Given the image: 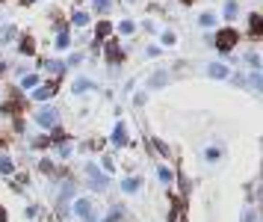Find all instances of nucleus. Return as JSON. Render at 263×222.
<instances>
[{
	"mask_svg": "<svg viewBox=\"0 0 263 222\" xmlns=\"http://www.w3.org/2000/svg\"><path fill=\"white\" fill-rule=\"evenodd\" d=\"M234 42H240V36H237V30H231V27L219 30V33H216V39H210V45H216L219 51H231Z\"/></svg>",
	"mask_w": 263,
	"mask_h": 222,
	"instance_id": "nucleus-1",
	"label": "nucleus"
},
{
	"mask_svg": "<svg viewBox=\"0 0 263 222\" xmlns=\"http://www.w3.org/2000/svg\"><path fill=\"white\" fill-rule=\"evenodd\" d=\"M86 178H89V187L92 190H106L109 187V175H104L95 163H86Z\"/></svg>",
	"mask_w": 263,
	"mask_h": 222,
	"instance_id": "nucleus-2",
	"label": "nucleus"
},
{
	"mask_svg": "<svg viewBox=\"0 0 263 222\" xmlns=\"http://www.w3.org/2000/svg\"><path fill=\"white\" fill-rule=\"evenodd\" d=\"M35 122H39L42 128H53L59 122V110L56 107H42L39 113H35Z\"/></svg>",
	"mask_w": 263,
	"mask_h": 222,
	"instance_id": "nucleus-3",
	"label": "nucleus"
},
{
	"mask_svg": "<svg viewBox=\"0 0 263 222\" xmlns=\"http://www.w3.org/2000/svg\"><path fill=\"white\" fill-rule=\"evenodd\" d=\"M74 213H77L80 219H86V222H95V207H92L89 199H77V202H74Z\"/></svg>",
	"mask_w": 263,
	"mask_h": 222,
	"instance_id": "nucleus-4",
	"label": "nucleus"
},
{
	"mask_svg": "<svg viewBox=\"0 0 263 222\" xmlns=\"http://www.w3.org/2000/svg\"><path fill=\"white\" fill-rule=\"evenodd\" d=\"M53 95H56V83H42L39 89L33 92L35 101H48V98H53Z\"/></svg>",
	"mask_w": 263,
	"mask_h": 222,
	"instance_id": "nucleus-5",
	"label": "nucleus"
},
{
	"mask_svg": "<svg viewBox=\"0 0 263 222\" xmlns=\"http://www.w3.org/2000/svg\"><path fill=\"white\" fill-rule=\"evenodd\" d=\"M74 95H83V92H89V89H95V83L92 80H86V77H77V80H74Z\"/></svg>",
	"mask_w": 263,
	"mask_h": 222,
	"instance_id": "nucleus-6",
	"label": "nucleus"
},
{
	"mask_svg": "<svg viewBox=\"0 0 263 222\" xmlns=\"http://www.w3.org/2000/svg\"><path fill=\"white\" fill-rule=\"evenodd\" d=\"M166 80H169V74L166 71H157L151 80H148V89H160V86H166Z\"/></svg>",
	"mask_w": 263,
	"mask_h": 222,
	"instance_id": "nucleus-7",
	"label": "nucleus"
},
{
	"mask_svg": "<svg viewBox=\"0 0 263 222\" xmlns=\"http://www.w3.org/2000/svg\"><path fill=\"white\" fill-rule=\"evenodd\" d=\"M139 187H142V178H124V181H122V190H124V193H136Z\"/></svg>",
	"mask_w": 263,
	"mask_h": 222,
	"instance_id": "nucleus-8",
	"label": "nucleus"
},
{
	"mask_svg": "<svg viewBox=\"0 0 263 222\" xmlns=\"http://www.w3.org/2000/svg\"><path fill=\"white\" fill-rule=\"evenodd\" d=\"M112 142H116V145H124L127 142V128L124 125H116V130H112Z\"/></svg>",
	"mask_w": 263,
	"mask_h": 222,
	"instance_id": "nucleus-9",
	"label": "nucleus"
},
{
	"mask_svg": "<svg viewBox=\"0 0 263 222\" xmlns=\"http://www.w3.org/2000/svg\"><path fill=\"white\" fill-rule=\"evenodd\" d=\"M207 74H210V77H216V80H222V77H228V68L219 65V62H213V65L207 68Z\"/></svg>",
	"mask_w": 263,
	"mask_h": 222,
	"instance_id": "nucleus-10",
	"label": "nucleus"
},
{
	"mask_svg": "<svg viewBox=\"0 0 263 222\" xmlns=\"http://www.w3.org/2000/svg\"><path fill=\"white\" fill-rule=\"evenodd\" d=\"M251 21H248V30H251V36H260V30H263V18L254 12V15H248Z\"/></svg>",
	"mask_w": 263,
	"mask_h": 222,
	"instance_id": "nucleus-11",
	"label": "nucleus"
},
{
	"mask_svg": "<svg viewBox=\"0 0 263 222\" xmlns=\"http://www.w3.org/2000/svg\"><path fill=\"white\" fill-rule=\"evenodd\" d=\"M71 193H74V184H71V181H68V184H65V187H62V193H59V199H56V204H59V207H62V204H65V202H68V199H71Z\"/></svg>",
	"mask_w": 263,
	"mask_h": 222,
	"instance_id": "nucleus-12",
	"label": "nucleus"
},
{
	"mask_svg": "<svg viewBox=\"0 0 263 222\" xmlns=\"http://www.w3.org/2000/svg\"><path fill=\"white\" fill-rule=\"evenodd\" d=\"M119 56H122L119 45H116V42H109V45H106V59H109V62H119Z\"/></svg>",
	"mask_w": 263,
	"mask_h": 222,
	"instance_id": "nucleus-13",
	"label": "nucleus"
},
{
	"mask_svg": "<svg viewBox=\"0 0 263 222\" xmlns=\"http://www.w3.org/2000/svg\"><path fill=\"white\" fill-rule=\"evenodd\" d=\"M157 175H160V181H163V184H172V181H175V172H172L169 166H160V169H157Z\"/></svg>",
	"mask_w": 263,
	"mask_h": 222,
	"instance_id": "nucleus-14",
	"label": "nucleus"
},
{
	"mask_svg": "<svg viewBox=\"0 0 263 222\" xmlns=\"http://www.w3.org/2000/svg\"><path fill=\"white\" fill-rule=\"evenodd\" d=\"M0 172H3V175H15V163L9 157H0Z\"/></svg>",
	"mask_w": 263,
	"mask_h": 222,
	"instance_id": "nucleus-15",
	"label": "nucleus"
},
{
	"mask_svg": "<svg viewBox=\"0 0 263 222\" xmlns=\"http://www.w3.org/2000/svg\"><path fill=\"white\" fill-rule=\"evenodd\" d=\"M21 86H24V89H33V86H39V77H35V74H24Z\"/></svg>",
	"mask_w": 263,
	"mask_h": 222,
	"instance_id": "nucleus-16",
	"label": "nucleus"
},
{
	"mask_svg": "<svg viewBox=\"0 0 263 222\" xmlns=\"http://www.w3.org/2000/svg\"><path fill=\"white\" fill-rule=\"evenodd\" d=\"M109 30H112V24H109V21H101V24H98V39H106Z\"/></svg>",
	"mask_w": 263,
	"mask_h": 222,
	"instance_id": "nucleus-17",
	"label": "nucleus"
},
{
	"mask_svg": "<svg viewBox=\"0 0 263 222\" xmlns=\"http://www.w3.org/2000/svg\"><path fill=\"white\" fill-rule=\"evenodd\" d=\"M219 157H222V148H216V145H210V148H207V160H210V163H216Z\"/></svg>",
	"mask_w": 263,
	"mask_h": 222,
	"instance_id": "nucleus-18",
	"label": "nucleus"
},
{
	"mask_svg": "<svg viewBox=\"0 0 263 222\" xmlns=\"http://www.w3.org/2000/svg\"><path fill=\"white\" fill-rule=\"evenodd\" d=\"M237 15V0H228L225 3V18H234Z\"/></svg>",
	"mask_w": 263,
	"mask_h": 222,
	"instance_id": "nucleus-19",
	"label": "nucleus"
},
{
	"mask_svg": "<svg viewBox=\"0 0 263 222\" xmlns=\"http://www.w3.org/2000/svg\"><path fill=\"white\" fill-rule=\"evenodd\" d=\"M74 24H77V27H86V24H89V15H86V12H74Z\"/></svg>",
	"mask_w": 263,
	"mask_h": 222,
	"instance_id": "nucleus-20",
	"label": "nucleus"
},
{
	"mask_svg": "<svg viewBox=\"0 0 263 222\" xmlns=\"http://www.w3.org/2000/svg\"><path fill=\"white\" fill-rule=\"evenodd\" d=\"M33 51H35L33 39H21V54H33Z\"/></svg>",
	"mask_w": 263,
	"mask_h": 222,
	"instance_id": "nucleus-21",
	"label": "nucleus"
},
{
	"mask_svg": "<svg viewBox=\"0 0 263 222\" xmlns=\"http://www.w3.org/2000/svg\"><path fill=\"white\" fill-rule=\"evenodd\" d=\"M92 6H95L98 12H106V9H109V0H92Z\"/></svg>",
	"mask_w": 263,
	"mask_h": 222,
	"instance_id": "nucleus-22",
	"label": "nucleus"
},
{
	"mask_svg": "<svg viewBox=\"0 0 263 222\" xmlns=\"http://www.w3.org/2000/svg\"><path fill=\"white\" fill-rule=\"evenodd\" d=\"M56 48H59V51L68 48V33H59V36H56Z\"/></svg>",
	"mask_w": 263,
	"mask_h": 222,
	"instance_id": "nucleus-23",
	"label": "nucleus"
},
{
	"mask_svg": "<svg viewBox=\"0 0 263 222\" xmlns=\"http://www.w3.org/2000/svg\"><path fill=\"white\" fill-rule=\"evenodd\" d=\"M12 36H15V27H6L3 33H0V42H9V39H12Z\"/></svg>",
	"mask_w": 263,
	"mask_h": 222,
	"instance_id": "nucleus-24",
	"label": "nucleus"
},
{
	"mask_svg": "<svg viewBox=\"0 0 263 222\" xmlns=\"http://www.w3.org/2000/svg\"><path fill=\"white\" fill-rule=\"evenodd\" d=\"M213 24H216V18H213L210 12H204V15H201V27H213Z\"/></svg>",
	"mask_w": 263,
	"mask_h": 222,
	"instance_id": "nucleus-25",
	"label": "nucleus"
},
{
	"mask_svg": "<svg viewBox=\"0 0 263 222\" xmlns=\"http://www.w3.org/2000/svg\"><path fill=\"white\" fill-rule=\"evenodd\" d=\"M119 33L130 36V33H133V24H130V21H122V24H119Z\"/></svg>",
	"mask_w": 263,
	"mask_h": 222,
	"instance_id": "nucleus-26",
	"label": "nucleus"
},
{
	"mask_svg": "<svg viewBox=\"0 0 263 222\" xmlns=\"http://www.w3.org/2000/svg\"><path fill=\"white\" fill-rule=\"evenodd\" d=\"M243 222H257V213H254V207H248V210L243 213Z\"/></svg>",
	"mask_w": 263,
	"mask_h": 222,
	"instance_id": "nucleus-27",
	"label": "nucleus"
},
{
	"mask_svg": "<svg viewBox=\"0 0 263 222\" xmlns=\"http://www.w3.org/2000/svg\"><path fill=\"white\" fill-rule=\"evenodd\" d=\"M175 42H177V39H175V33H169V30H166V33H163V45H169V48H172Z\"/></svg>",
	"mask_w": 263,
	"mask_h": 222,
	"instance_id": "nucleus-28",
	"label": "nucleus"
},
{
	"mask_svg": "<svg viewBox=\"0 0 263 222\" xmlns=\"http://www.w3.org/2000/svg\"><path fill=\"white\" fill-rule=\"evenodd\" d=\"M263 86V80H260V71H254L251 74V89H260Z\"/></svg>",
	"mask_w": 263,
	"mask_h": 222,
	"instance_id": "nucleus-29",
	"label": "nucleus"
},
{
	"mask_svg": "<svg viewBox=\"0 0 263 222\" xmlns=\"http://www.w3.org/2000/svg\"><path fill=\"white\" fill-rule=\"evenodd\" d=\"M112 169H116V163H112V157H104V175H109Z\"/></svg>",
	"mask_w": 263,
	"mask_h": 222,
	"instance_id": "nucleus-30",
	"label": "nucleus"
},
{
	"mask_svg": "<svg viewBox=\"0 0 263 222\" xmlns=\"http://www.w3.org/2000/svg\"><path fill=\"white\" fill-rule=\"evenodd\" d=\"M154 145H157V151H160V154H163V157H169V145H166V142H160V139H157V142H154Z\"/></svg>",
	"mask_w": 263,
	"mask_h": 222,
	"instance_id": "nucleus-31",
	"label": "nucleus"
},
{
	"mask_svg": "<svg viewBox=\"0 0 263 222\" xmlns=\"http://www.w3.org/2000/svg\"><path fill=\"white\" fill-rule=\"evenodd\" d=\"M48 68H51V71H53V74H59V71H62V68H65V65H62V62H56V59H53V62H48Z\"/></svg>",
	"mask_w": 263,
	"mask_h": 222,
	"instance_id": "nucleus-32",
	"label": "nucleus"
},
{
	"mask_svg": "<svg viewBox=\"0 0 263 222\" xmlns=\"http://www.w3.org/2000/svg\"><path fill=\"white\" fill-rule=\"evenodd\" d=\"M42 172H53V163L51 160H42Z\"/></svg>",
	"mask_w": 263,
	"mask_h": 222,
	"instance_id": "nucleus-33",
	"label": "nucleus"
},
{
	"mask_svg": "<svg viewBox=\"0 0 263 222\" xmlns=\"http://www.w3.org/2000/svg\"><path fill=\"white\" fill-rule=\"evenodd\" d=\"M0 222H6V210L3 207H0Z\"/></svg>",
	"mask_w": 263,
	"mask_h": 222,
	"instance_id": "nucleus-34",
	"label": "nucleus"
},
{
	"mask_svg": "<svg viewBox=\"0 0 263 222\" xmlns=\"http://www.w3.org/2000/svg\"><path fill=\"white\" fill-rule=\"evenodd\" d=\"M127 3H133V0H127Z\"/></svg>",
	"mask_w": 263,
	"mask_h": 222,
	"instance_id": "nucleus-35",
	"label": "nucleus"
},
{
	"mask_svg": "<svg viewBox=\"0 0 263 222\" xmlns=\"http://www.w3.org/2000/svg\"><path fill=\"white\" fill-rule=\"evenodd\" d=\"M0 71H3V65H0Z\"/></svg>",
	"mask_w": 263,
	"mask_h": 222,
	"instance_id": "nucleus-36",
	"label": "nucleus"
}]
</instances>
